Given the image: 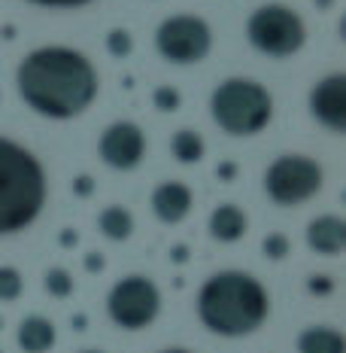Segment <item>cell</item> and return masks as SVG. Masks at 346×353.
Instances as JSON below:
<instances>
[{
  "label": "cell",
  "mask_w": 346,
  "mask_h": 353,
  "mask_svg": "<svg viewBox=\"0 0 346 353\" xmlns=\"http://www.w3.org/2000/svg\"><path fill=\"white\" fill-rule=\"evenodd\" d=\"M25 104L49 119H76L98 98V70L83 52L67 46L36 49L19 64Z\"/></svg>",
  "instance_id": "cell-1"
},
{
  "label": "cell",
  "mask_w": 346,
  "mask_h": 353,
  "mask_svg": "<svg viewBox=\"0 0 346 353\" xmlns=\"http://www.w3.org/2000/svg\"><path fill=\"white\" fill-rule=\"evenodd\" d=\"M268 311L270 301L264 286L243 271H222L197 292V314L204 326L225 338H240L261 329Z\"/></svg>",
  "instance_id": "cell-2"
},
{
  "label": "cell",
  "mask_w": 346,
  "mask_h": 353,
  "mask_svg": "<svg viewBox=\"0 0 346 353\" xmlns=\"http://www.w3.org/2000/svg\"><path fill=\"white\" fill-rule=\"evenodd\" d=\"M46 204V174L25 146L0 137V234L21 232Z\"/></svg>",
  "instance_id": "cell-3"
},
{
  "label": "cell",
  "mask_w": 346,
  "mask_h": 353,
  "mask_svg": "<svg viewBox=\"0 0 346 353\" xmlns=\"http://www.w3.org/2000/svg\"><path fill=\"white\" fill-rule=\"evenodd\" d=\"M210 113L222 131L234 137H249L264 131L274 116V98L255 79H225L213 92Z\"/></svg>",
  "instance_id": "cell-4"
},
{
  "label": "cell",
  "mask_w": 346,
  "mask_h": 353,
  "mask_svg": "<svg viewBox=\"0 0 346 353\" xmlns=\"http://www.w3.org/2000/svg\"><path fill=\"white\" fill-rule=\"evenodd\" d=\"M246 37L259 52L270 58H289L307 43V31L301 16L279 3L259 6L246 21Z\"/></svg>",
  "instance_id": "cell-5"
},
{
  "label": "cell",
  "mask_w": 346,
  "mask_h": 353,
  "mask_svg": "<svg viewBox=\"0 0 346 353\" xmlns=\"http://www.w3.org/2000/svg\"><path fill=\"white\" fill-rule=\"evenodd\" d=\"M322 189V168L319 161L307 156H279L264 174V192L270 201L294 208V204L307 201Z\"/></svg>",
  "instance_id": "cell-6"
},
{
  "label": "cell",
  "mask_w": 346,
  "mask_h": 353,
  "mask_svg": "<svg viewBox=\"0 0 346 353\" xmlns=\"http://www.w3.org/2000/svg\"><path fill=\"white\" fill-rule=\"evenodd\" d=\"M158 52L171 64H197L213 46V31L201 16H171L155 31Z\"/></svg>",
  "instance_id": "cell-7"
},
{
  "label": "cell",
  "mask_w": 346,
  "mask_h": 353,
  "mask_svg": "<svg viewBox=\"0 0 346 353\" xmlns=\"http://www.w3.org/2000/svg\"><path fill=\"white\" fill-rule=\"evenodd\" d=\"M107 311L122 329H146L161 311V292L149 277H125L109 290Z\"/></svg>",
  "instance_id": "cell-8"
},
{
  "label": "cell",
  "mask_w": 346,
  "mask_h": 353,
  "mask_svg": "<svg viewBox=\"0 0 346 353\" xmlns=\"http://www.w3.org/2000/svg\"><path fill=\"white\" fill-rule=\"evenodd\" d=\"M98 152L104 159V165L116 168V171H131L146 156V134L134 122H113L100 134Z\"/></svg>",
  "instance_id": "cell-9"
},
{
  "label": "cell",
  "mask_w": 346,
  "mask_h": 353,
  "mask_svg": "<svg viewBox=\"0 0 346 353\" xmlns=\"http://www.w3.org/2000/svg\"><path fill=\"white\" fill-rule=\"evenodd\" d=\"M310 113L328 131L343 134L346 131V77L343 73H331L322 83H316V88L310 92Z\"/></svg>",
  "instance_id": "cell-10"
},
{
  "label": "cell",
  "mask_w": 346,
  "mask_h": 353,
  "mask_svg": "<svg viewBox=\"0 0 346 353\" xmlns=\"http://www.w3.org/2000/svg\"><path fill=\"white\" fill-rule=\"evenodd\" d=\"M191 204H195V198H191V189L186 183H161L155 186V192H152V210H155V216L161 223H180V219H186L191 213Z\"/></svg>",
  "instance_id": "cell-11"
},
{
  "label": "cell",
  "mask_w": 346,
  "mask_h": 353,
  "mask_svg": "<svg viewBox=\"0 0 346 353\" xmlns=\"http://www.w3.org/2000/svg\"><path fill=\"white\" fill-rule=\"evenodd\" d=\"M307 244L319 256H340L346 247V223L340 216H319L307 229Z\"/></svg>",
  "instance_id": "cell-12"
},
{
  "label": "cell",
  "mask_w": 346,
  "mask_h": 353,
  "mask_svg": "<svg viewBox=\"0 0 346 353\" xmlns=\"http://www.w3.org/2000/svg\"><path fill=\"white\" fill-rule=\"evenodd\" d=\"M246 213H243L237 204H222V208L213 210L210 216V234L222 244H234L246 234Z\"/></svg>",
  "instance_id": "cell-13"
},
{
  "label": "cell",
  "mask_w": 346,
  "mask_h": 353,
  "mask_svg": "<svg viewBox=\"0 0 346 353\" xmlns=\"http://www.w3.org/2000/svg\"><path fill=\"white\" fill-rule=\"evenodd\" d=\"M19 344L25 353H49L55 344V326L46 317H25V323L19 326Z\"/></svg>",
  "instance_id": "cell-14"
},
{
  "label": "cell",
  "mask_w": 346,
  "mask_h": 353,
  "mask_svg": "<svg viewBox=\"0 0 346 353\" xmlns=\"http://www.w3.org/2000/svg\"><path fill=\"white\" fill-rule=\"evenodd\" d=\"M298 353H346V341L337 329L313 326L298 335Z\"/></svg>",
  "instance_id": "cell-15"
},
{
  "label": "cell",
  "mask_w": 346,
  "mask_h": 353,
  "mask_svg": "<svg viewBox=\"0 0 346 353\" xmlns=\"http://www.w3.org/2000/svg\"><path fill=\"white\" fill-rule=\"evenodd\" d=\"M98 225H100V234L109 241H128L134 234V216H131L128 208H119V204L100 210Z\"/></svg>",
  "instance_id": "cell-16"
},
{
  "label": "cell",
  "mask_w": 346,
  "mask_h": 353,
  "mask_svg": "<svg viewBox=\"0 0 346 353\" xmlns=\"http://www.w3.org/2000/svg\"><path fill=\"white\" fill-rule=\"evenodd\" d=\"M171 152H173L176 161H182V165H197L207 150H204V137L197 134V131L182 128V131H176V134H173Z\"/></svg>",
  "instance_id": "cell-17"
},
{
  "label": "cell",
  "mask_w": 346,
  "mask_h": 353,
  "mask_svg": "<svg viewBox=\"0 0 346 353\" xmlns=\"http://www.w3.org/2000/svg\"><path fill=\"white\" fill-rule=\"evenodd\" d=\"M21 290H25L21 271H19V268H10V265H3V268H0V301L19 299Z\"/></svg>",
  "instance_id": "cell-18"
},
{
  "label": "cell",
  "mask_w": 346,
  "mask_h": 353,
  "mask_svg": "<svg viewBox=\"0 0 346 353\" xmlns=\"http://www.w3.org/2000/svg\"><path fill=\"white\" fill-rule=\"evenodd\" d=\"M46 290L52 292L55 299H67L73 292V277L67 268H49L46 271Z\"/></svg>",
  "instance_id": "cell-19"
},
{
  "label": "cell",
  "mask_w": 346,
  "mask_h": 353,
  "mask_svg": "<svg viewBox=\"0 0 346 353\" xmlns=\"http://www.w3.org/2000/svg\"><path fill=\"white\" fill-rule=\"evenodd\" d=\"M107 49H109V55H116V58H128L131 49H134V40H131V34L125 31V28H116V31L107 34Z\"/></svg>",
  "instance_id": "cell-20"
},
{
  "label": "cell",
  "mask_w": 346,
  "mask_h": 353,
  "mask_svg": "<svg viewBox=\"0 0 346 353\" xmlns=\"http://www.w3.org/2000/svg\"><path fill=\"white\" fill-rule=\"evenodd\" d=\"M261 250H264V256H268V259L279 262V259H285V256H289V238H285V234H279V232H274V234H268V238H264Z\"/></svg>",
  "instance_id": "cell-21"
},
{
  "label": "cell",
  "mask_w": 346,
  "mask_h": 353,
  "mask_svg": "<svg viewBox=\"0 0 346 353\" xmlns=\"http://www.w3.org/2000/svg\"><path fill=\"white\" fill-rule=\"evenodd\" d=\"M152 101H155V107H158V110H164V113H176V110H180V104H182L180 92H176V88H171V85L155 88Z\"/></svg>",
  "instance_id": "cell-22"
},
{
  "label": "cell",
  "mask_w": 346,
  "mask_h": 353,
  "mask_svg": "<svg viewBox=\"0 0 346 353\" xmlns=\"http://www.w3.org/2000/svg\"><path fill=\"white\" fill-rule=\"evenodd\" d=\"M307 290H310L313 296H331V292H334V281H331V277H310Z\"/></svg>",
  "instance_id": "cell-23"
},
{
  "label": "cell",
  "mask_w": 346,
  "mask_h": 353,
  "mask_svg": "<svg viewBox=\"0 0 346 353\" xmlns=\"http://www.w3.org/2000/svg\"><path fill=\"white\" fill-rule=\"evenodd\" d=\"M73 192H76L79 198L91 195L94 192V180H91V176H85V174H79L76 180H73Z\"/></svg>",
  "instance_id": "cell-24"
},
{
  "label": "cell",
  "mask_w": 346,
  "mask_h": 353,
  "mask_svg": "<svg viewBox=\"0 0 346 353\" xmlns=\"http://www.w3.org/2000/svg\"><path fill=\"white\" fill-rule=\"evenodd\" d=\"M36 6H64V10H73V6H85L91 0H31Z\"/></svg>",
  "instance_id": "cell-25"
},
{
  "label": "cell",
  "mask_w": 346,
  "mask_h": 353,
  "mask_svg": "<svg viewBox=\"0 0 346 353\" xmlns=\"http://www.w3.org/2000/svg\"><path fill=\"white\" fill-rule=\"evenodd\" d=\"M216 174H219V180H222V183H228V180H234V176H237V165H234V161H222Z\"/></svg>",
  "instance_id": "cell-26"
},
{
  "label": "cell",
  "mask_w": 346,
  "mask_h": 353,
  "mask_svg": "<svg viewBox=\"0 0 346 353\" xmlns=\"http://www.w3.org/2000/svg\"><path fill=\"white\" fill-rule=\"evenodd\" d=\"M85 268L91 271V274H98V271L104 268V256H100V253H88L85 256Z\"/></svg>",
  "instance_id": "cell-27"
},
{
  "label": "cell",
  "mask_w": 346,
  "mask_h": 353,
  "mask_svg": "<svg viewBox=\"0 0 346 353\" xmlns=\"http://www.w3.org/2000/svg\"><path fill=\"white\" fill-rule=\"evenodd\" d=\"M61 244H64V247H73V244H76V232H64V234H61Z\"/></svg>",
  "instance_id": "cell-28"
},
{
  "label": "cell",
  "mask_w": 346,
  "mask_h": 353,
  "mask_svg": "<svg viewBox=\"0 0 346 353\" xmlns=\"http://www.w3.org/2000/svg\"><path fill=\"white\" fill-rule=\"evenodd\" d=\"M182 259H188V250L186 247H173V262H182Z\"/></svg>",
  "instance_id": "cell-29"
},
{
  "label": "cell",
  "mask_w": 346,
  "mask_h": 353,
  "mask_svg": "<svg viewBox=\"0 0 346 353\" xmlns=\"http://www.w3.org/2000/svg\"><path fill=\"white\" fill-rule=\"evenodd\" d=\"M164 353H188V350H164Z\"/></svg>",
  "instance_id": "cell-30"
},
{
  "label": "cell",
  "mask_w": 346,
  "mask_h": 353,
  "mask_svg": "<svg viewBox=\"0 0 346 353\" xmlns=\"http://www.w3.org/2000/svg\"><path fill=\"white\" fill-rule=\"evenodd\" d=\"M85 353H98V350H85Z\"/></svg>",
  "instance_id": "cell-31"
}]
</instances>
